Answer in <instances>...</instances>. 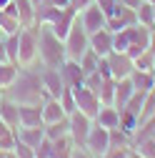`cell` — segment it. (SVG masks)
Here are the masks:
<instances>
[{
    "instance_id": "obj_39",
    "label": "cell",
    "mask_w": 155,
    "mask_h": 158,
    "mask_svg": "<svg viewBox=\"0 0 155 158\" xmlns=\"http://www.w3.org/2000/svg\"><path fill=\"white\" fill-rule=\"evenodd\" d=\"M95 5H100V10L105 13V15H110L113 10H115V5H118V0H93Z\"/></svg>"
},
{
    "instance_id": "obj_8",
    "label": "cell",
    "mask_w": 155,
    "mask_h": 158,
    "mask_svg": "<svg viewBox=\"0 0 155 158\" xmlns=\"http://www.w3.org/2000/svg\"><path fill=\"white\" fill-rule=\"evenodd\" d=\"M128 33H130V38H128V55L130 58H138L140 53H145L148 48H150V35H153V28H145V25H140V23H135V25H130L128 28Z\"/></svg>"
},
{
    "instance_id": "obj_25",
    "label": "cell",
    "mask_w": 155,
    "mask_h": 158,
    "mask_svg": "<svg viewBox=\"0 0 155 158\" xmlns=\"http://www.w3.org/2000/svg\"><path fill=\"white\" fill-rule=\"evenodd\" d=\"M73 148H75V143H73L70 135L55 138V141H53V156L50 158H70L73 156Z\"/></svg>"
},
{
    "instance_id": "obj_46",
    "label": "cell",
    "mask_w": 155,
    "mask_h": 158,
    "mask_svg": "<svg viewBox=\"0 0 155 158\" xmlns=\"http://www.w3.org/2000/svg\"><path fill=\"white\" fill-rule=\"evenodd\" d=\"M8 3H10V0H0V10H3V8L8 5Z\"/></svg>"
},
{
    "instance_id": "obj_11",
    "label": "cell",
    "mask_w": 155,
    "mask_h": 158,
    "mask_svg": "<svg viewBox=\"0 0 155 158\" xmlns=\"http://www.w3.org/2000/svg\"><path fill=\"white\" fill-rule=\"evenodd\" d=\"M138 23V18H135V8H125V5H115V10L108 15V28L113 30V33H118V30H123V28H130V25H135Z\"/></svg>"
},
{
    "instance_id": "obj_43",
    "label": "cell",
    "mask_w": 155,
    "mask_h": 158,
    "mask_svg": "<svg viewBox=\"0 0 155 158\" xmlns=\"http://www.w3.org/2000/svg\"><path fill=\"white\" fill-rule=\"evenodd\" d=\"M8 60V53H5V43H3V35H0V63Z\"/></svg>"
},
{
    "instance_id": "obj_48",
    "label": "cell",
    "mask_w": 155,
    "mask_h": 158,
    "mask_svg": "<svg viewBox=\"0 0 155 158\" xmlns=\"http://www.w3.org/2000/svg\"><path fill=\"white\" fill-rule=\"evenodd\" d=\"M8 158H15V156H13V151H10V153H8Z\"/></svg>"
},
{
    "instance_id": "obj_36",
    "label": "cell",
    "mask_w": 155,
    "mask_h": 158,
    "mask_svg": "<svg viewBox=\"0 0 155 158\" xmlns=\"http://www.w3.org/2000/svg\"><path fill=\"white\" fill-rule=\"evenodd\" d=\"M130 153H133L130 146H110L103 158H130Z\"/></svg>"
},
{
    "instance_id": "obj_38",
    "label": "cell",
    "mask_w": 155,
    "mask_h": 158,
    "mask_svg": "<svg viewBox=\"0 0 155 158\" xmlns=\"http://www.w3.org/2000/svg\"><path fill=\"white\" fill-rule=\"evenodd\" d=\"M13 156L15 158H35V148H30V146H25V143L18 141L15 148H13Z\"/></svg>"
},
{
    "instance_id": "obj_18",
    "label": "cell",
    "mask_w": 155,
    "mask_h": 158,
    "mask_svg": "<svg viewBox=\"0 0 155 158\" xmlns=\"http://www.w3.org/2000/svg\"><path fill=\"white\" fill-rule=\"evenodd\" d=\"M18 8V20L23 28H33L35 25V15H38V5L33 0H13Z\"/></svg>"
},
{
    "instance_id": "obj_49",
    "label": "cell",
    "mask_w": 155,
    "mask_h": 158,
    "mask_svg": "<svg viewBox=\"0 0 155 158\" xmlns=\"http://www.w3.org/2000/svg\"><path fill=\"white\" fill-rule=\"evenodd\" d=\"M0 101H3V90H0Z\"/></svg>"
},
{
    "instance_id": "obj_51",
    "label": "cell",
    "mask_w": 155,
    "mask_h": 158,
    "mask_svg": "<svg viewBox=\"0 0 155 158\" xmlns=\"http://www.w3.org/2000/svg\"><path fill=\"white\" fill-rule=\"evenodd\" d=\"M153 138H155V135H153Z\"/></svg>"
},
{
    "instance_id": "obj_45",
    "label": "cell",
    "mask_w": 155,
    "mask_h": 158,
    "mask_svg": "<svg viewBox=\"0 0 155 158\" xmlns=\"http://www.w3.org/2000/svg\"><path fill=\"white\" fill-rule=\"evenodd\" d=\"M8 153H10V151H3V148H0V158H8Z\"/></svg>"
},
{
    "instance_id": "obj_14",
    "label": "cell",
    "mask_w": 155,
    "mask_h": 158,
    "mask_svg": "<svg viewBox=\"0 0 155 158\" xmlns=\"http://www.w3.org/2000/svg\"><path fill=\"white\" fill-rule=\"evenodd\" d=\"M15 135H18V141L30 146V148H38L40 146V141L45 138V123L43 126H18L15 128Z\"/></svg>"
},
{
    "instance_id": "obj_12",
    "label": "cell",
    "mask_w": 155,
    "mask_h": 158,
    "mask_svg": "<svg viewBox=\"0 0 155 158\" xmlns=\"http://www.w3.org/2000/svg\"><path fill=\"white\" fill-rule=\"evenodd\" d=\"M58 70H60V78H63L65 88H78V85H83V81H85V73H83L80 63L70 60V58H65V60L58 65Z\"/></svg>"
},
{
    "instance_id": "obj_6",
    "label": "cell",
    "mask_w": 155,
    "mask_h": 158,
    "mask_svg": "<svg viewBox=\"0 0 155 158\" xmlns=\"http://www.w3.org/2000/svg\"><path fill=\"white\" fill-rule=\"evenodd\" d=\"M68 121H70V131H68V135L73 138V143H75L78 148H85L88 135H90V128H93L95 121H93V118H88L85 113H80V110L70 113Z\"/></svg>"
},
{
    "instance_id": "obj_5",
    "label": "cell",
    "mask_w": 155,
    "mask_h": 158,
    "mask_svg": "<svg viewBox=\"0 0 155 158\" xmlns=\"http://www.w3.org/2000/svg\"><path fill=\"white\" fill-rule=\"evenodd\" d=\"M103 63L108 68V75L115 78V81H120V78H128L133 70H135V60L123 53V50H110L105 58H103Z\"/></svg>"
},
{
    "instance_id": "obj_24",
    "label": "cell",
    "mask_w": 155,
    "mask_h": 158,
    "mask_svg": "<svg viewBox=\"0 0 155 158\" xmlns=\"http://www.w3.org/2000/svg\"><path fill=\"white\" fill-rule=\"evenodd\" d=\"M18 70H20V65L13 63V60L0 63V90H5V88L13 85V81L18 78Z\"/></svg>"
},
{
    "instance_id": "obj_32",
    "label": "cell",
    "mask_w": 155,
    "mask_h": 158,
    "mask_svg": "<svg viewBox=\"0 0 155 158\" xmlns=\"http://www.w3.org/2000/svg\"><path fill=\"white\" fill-rule=\"evenodd\" d=\"M133 151L138 153V156H143V158H155V138L150 135V138H143V141H138L133 146Z\"/></svg>"
},
{
    "instance_id": "obj_19",
    "label": "cell",
    "mask_w": 155,
    "mask_h": 158,
    "mask_svg": "<svg viewBox=\"0 0 155 158\" xmlns=\"http://www.w3.org/2000/svg\"><path fill=\"white\" fill-rule=\"evenodd\" d=\"M133 93H135V88H133V83H130V75L128 78H120V81H115V95H113V106L115 108H125V103L133 98Z\"/></svg>"
},
{
    "instance_id": "obj_35",
    "label": "cell",
    "mask_w": 155,
    "mask_h": 158,
    "mask_svg": "<svg viewBox=\"0 0 155 158\" xmlns=\"http://www.w3.org/2000/svg\"><path fill=\"white\" fill-rule=\"evenodd\" d=\"M60 106L65 108V113H68V115L78 110V108H75V95H73V88H65V90L60 93Z\"/></svg>"
},
{
    "instance_id": "obj_47",
    "label": "cell",
    "mask_w": 155,
    "mask_h": 158,
    "mask_svg": "<svg viewBox=\"0 0 155 158\" xmlns=\"http://www.w3.org/2000/svg\"><path fill=\"white\" fill-rule=\"evenodd\" d=\"M130 158H143V156H138V153H135V151H133V153H130Z\"/></svg>"
},
{
    "instance_id": "obj_40",
    "label": "cell",
    "mask_w": 155,
    "mask_h": 158,
    "mask_svg": "<svg viewBox=\"0 0 155 158\" xmlns=\"http://www.w3.org/2000/svg\"><path fill=\"white\" fill-rule=\"evenodd\" d=\"M40 5L43 8H65V5H70V0H40Z\"/></svg>"
},
{
    "instance_id": "obj_44",
    "label": "cell",
    "mask_w": 155,
    "mask_h": 158,
    "mask_svg": "<svg viewBox=\"0 0 155 158\" xmlns=\"http://www.w3.org/2000/svg\"><path fill=\"white\" fill-rule=\"evenodd\" d=\"M120 5H125V8H138L140 5V0H118Z\"/></svg>"
},
{
    "instance_id": "obj_21",
    "label": "cell",
    "mask_w": 155,
    "mask_h": 158,
    "mask_svg": "<svg viewBox=\"0 0 155 158\" xmlns=\"http://www.w3.org/2000/svg\"><path fill=\"white\" fill-rule=\"evenodd\" d=\"M60 118H68L65 108L60 106V98H45L43 101V123H53V121H60Z\"/></svg>"
},
{
    "instance_id": "obj_23",
    "label": "cell",
    "mask_w": 155,
    "mask_h": 158,
    "mask_svg": "<svg viewBox=\"0 0 155 158\" xmlns=\"http://www.w3.org/2000/svg\"><path fill=\"white\" fill-rule=\"evenodd\" d=\"M135 18H138L140 25L155 30V3H150V0H140V5L135 8Z\"/></svg>"
},
{
    "instance_id": "obj_10",
    "label": "cell",
    "mask_w": 155,
    "mask_h": 158,
    "mask_svg": "<svg viewBox=\"0 0 155 158\" xmlns=\"http://www.w3.org/2000/svg\"><path fill=\"white\" fill-rule=\"evenodd\" d=\"M78 15H80V23L88 30V35L95 33V30H100V28H108V15L100 10V5H95V3H90L88 8H83Z\"/></svg>"
},
{
    "instance_id": "obj_26",
    "label": "cell",
    "mask_w": 155,
    "mask_h": 158,
    "mask_svg": "<svg viewBox=\"0 0 155 158\" xmlns=\"http://www.w3.org/2000/svg\"><path fill=\"white\" fill-rule=\"evenodd\" d=\"M68 131H70V121H68V118H60V121L45 123V135L50 138V141H55V138H63V135H68Z\"/></svg>"
},
{
    "instance_id": "obj_42",
    "label": "cell",
    "mask_w": 155,
    "mask_h": 158,
    "mask_svg": "<svg viewBox=\"0 0 155 158\" xmlns=\"http://www.w3.org/2000/svg\"><path fill=\"white\" fill-rule=\"evenodd\" d=\"M90 3H93V0H70V8L80 13V10H83V8H88Z\"/></svg>"
},
{
    "instance_id": "obj_7",
    "label": "cell",
    "mask_w": 155,
    "mask_h": 158,
    "mask_svg": "<svg viewBox=\"0 0 155 158\" xmlns=\"http://www.w3.org/2000/svg\"><path fill=\"white\" fill-rule=\"evenodd\" d=\"M73 95H75V108L95 121V115H98V110H100V106H103V103H100V95L95 93V90H90L88 85L73 88Z\"/></svg>"
},
{
    "instance_id": "obj_33",
    "label": "cell",
    "mask_w": 155,
    "mask_h": 158,
    "mask_svg": "<svg viewBox=\"0 0 155 158\" xmlns=\"http://www.w3.org/2000/svg\"><path fill=\"white\" fill-rule=\"evenodd\" d=\"M133 60H135V68H138V70H155V55L150 50L140 53L138 58H133Z\"/></svg>"
},
{
    "instance_id": "obj_41",
    "label": "cell",
    "mask_w": 155,
    "mask_h": 158,
    "mask_svg": "<svg viewBox=\"0 0 155 158\" xmlns=\"http://www.w3.org/2000/svg\"><path fill=\"white\" fill-rule=\"evenodd\" d=\"M70 158H95V156H93V153H90L88 148H78V146H75V148H73V156H70Z\"/></svg>"
},
{
    "instance_id": "obj_4",
    "label": "cell",
    "mask_w": 155,
    "mask_h": 158,
    "mask_svg": "<svg viewBox=\"0 0 155 158\" xmlns=\"http://www.w3.org/2000/svg\"><path fill=\"white\" fill-rule=\"evenodd\" d=\"M38 28H20V48H18V65L28 68L33 63H38Z\"/></svg>"
},
{
    "instance_id": "obj_16",
    "label": "cell",
    "mask_w": 155,
    "mask_h": 158,
    "mask_svg": "<svg viewBox=\"0 0 155 158\" xmlns=\"http://www.w3.org/2000/svg\"><path fill=\"white\" fill-rule=\"evenodd\" d=\"M0 118H3L10 128H18L20 126V103H15L8 95H3V101H0Z\"/></svg>"
},
{
    "instance_id": "obj_27",
    "label": "cell",
    "mask_w": 155,
    "mask_h": 158,
    "mask_svg": "<svg viewBox=\"0 0 155 158\" xmlns=\"http://www.w3.org/2000/svg\"><path fill=\"white\" fill-rule=\"evenodd\" d=\"M78 63H80V68H83V73H85V75H90V73H95V70H98V65H100V55L95 53L93 48H88Z\"/></svg>"
},
{
    "instance_id": "obj_37",
    "label": "cell",
    "mask_w": 155,
    "mask_h": 158,
    "mask_svg": "<svg viewBox=\"0 0 155 158\" xmlns=\"http://www.w3.org/2000/svg\"><path fill=\"white\" fill-rule=\"evenodd\" d=\"M50 156H53V141L45 135L40 141V146L35 148V158H50Z\"/></svg>"
},
{
    "instance_id": "obj_1",
    "label": "cell",
    "mask_w": 155,
    "mask_h": 158,
    "mask_svg": "<svg viewBox=\"0 0 155 158\" xmlns=\"http://www.w3.org/2000/svg\"><path fill=\"white\" fill-rule=\"evenodd\" d=\"M40 70H43L40 60L28 65V68H20V70H18V78L13 81V85L5 88L3 95H8L10 101L20 103V106L23 103H43L48 98V93H45L43 81H40Z\"/></svg>"
},
{
    "instance_id": "obj_30",
    "label": "cell",
    "mask_w": 155,
    "mask_h": 158,
    "mask_svg": "<svg viewBox=\"0 0 155 158\" xmlns=\"http://www.w3.org/2000/svg\"><path fill=\"white\" fill-rule=\"evenodd\" d=\"M138 126H140V118L135 115V113H130V110H125V108H123V110H120V128H123L128 135H133Z\"/></svg>"
},
{
    "instance_id": "obj_13",
    "label": "cell",
    "mask_w": 155,
    "mask_h": 158,
    "mask_svg": "<svg viewBox=\"0 0 155 158\" xmlns=\"http://www.w3.org/2000/svg\"><path fill=\"white\" fill-rule=\"evenodd\" d=\"M40 81H43V88L50 98H60V93L65 90V83L60 78V70L58 68H50V65H43L40 70Z\"/></svg>"
},
{
    "instance_id": "obj_29",
    "label": "cell",
    "mask_w": 155,
    "mask_h": 158,
    "mask_svg": "<svg viewBox=\"0 0 155 158\" xmlns=\"http://www.w3.org/2000/svg\"><path fill=\"white\" fill-rule=\"evenodd\" d=\"M3 43H5V53H8V60H18V48H20V30L18 33H10V35H3Z\"/></svg>"
},
{
    "instance_id": "obj_17",
    "label": "cell",
    "mask_w": 155,
    "mask_h": 158,
    "mask_svg": "<svg viewBox=\"0 0 155 158\" xmlns=\"http://www.w3.org/2000/svg\"><path fill=\"white\" fill-rule=\"evenodd\" d=\"M20 126H43V103H23Z\"/></svg>"
},
{
    "instance_id": "obj_20",
    "label": "cell",
    "mask_w": 155,
    "mask_h": 158,
    "mask_svg": "<svg viewBox=\"0 0 155 158\" xmlns=\"http://www.w3.org/2000/svg\"><path fill=\"white\" fill-rule=\"evenodd\" d=\"M130 83H133V88L138 90V93L153 90L155 88V70H138V68H135L130 73Z\"/></svg>"
},
{
    "instance_id": "obj_31",
    "label": "cell",
    "mask_w": 155,
    "mask_h": 158,
    "mask_svg": "<svg viewBox=\"0 0 155 158\" xmlns=\"http://www.w3.org/2000/svg\"><path fill=\"white\" fill-rule=\"evenodd\" d=\"M98 95H100V103H103V106H113V95H115V78H105L103 85H100V90H98Z\"/></svg>"
},
{
    "instance_id": "obj_50",
    "label": "cell",
    "mask_w": 155,
    "mask_h": 158,
    "mask_svg": "<svg viewBox=\"0 0 155 158\" xmlns=\"http://www.w3.org/2000/svg\"><path fill=\"white\" fill-rule=\"evenodd\" d=\"M150 3H155V0H150Z\"/></svg>"
},
{
    "instance_id": "obj_22",
    "label": "cell",
    "mask_w": 155,
    "mask_h": 158,
    "mask_svg": "<svg viewBox=\"0 0 155 158\" xmlns=\"http://www.w3.org/2000/svg\"><path fill=\"white\" fill-rule=\"evenodd\" d=\"M95 123L103 126V128H118L120 126V110L115 108V106H100L98 115H95Z\"/></svg>"
},
{
    "instance_id": "obj_34",
    "label": "cell",
    "mask_w": 155,
    "mask_h": 158,
    "mask_svg": "<svg viewBox=\"0 0 155 158\" xmlns=\"http://www.w3.org/2000/svg\"><path fill=\"white\" fill-rule=\"evenodd\" d=\"M110 146H130V135L118 126V128H110ZM133 148V146H130Z\"/></svg>"
},
{
    "instance_id": "obj_2",
    "label": "cell",
    "mask_w": 155,
    "mask_h": 158,
    "mask_svg": "<svg viewBox=\"0 0 155 158\" xmlns=\"http://www.w3.org/2000/svg\"><path fill=\"white\" fill-rule=\"evenodd\" d=\"M38 58H40L43 65L58 68L65 60V43L63 38H58L45 23H38Z\"/></svg>"
},
{
    "instance_id": "obj_28",
    "label": "cell",
    "mask_w": 155,
    "mask_h": 158,
    "mask_svg": "<svg viewBox=\"0 0 155 158\" xmlns=\"http://www.w3.org/2000/svg\"><path fill=\"white\" fill-rule=\"evenodd\" d=\"M23 25H20V20H18L15 15H10V13H5V10H0V35H10V33H18Z\"/></svg>"
},
{
    "instance_id": "obj_9",
    "label": "cell",
    "mask_w": 155,
    "mask_h": 158,
    "mask_svg": "<svg viewBox=\"0 0 155 158\" xmlns=\"http://www.w3.org/2000/svg\"><path fill=\"white\" fill-rule=\"evenodd\" d=\"M85 148H88L95 158H103V156H105V151L110 148V131H108V128H103V126H98V123H93Z\"/></svg>"
},
{
    "instance_id": "obj_3",
    "label": "cell",
    "mask_w": 155,
    "mask_h": 158,
    "mask_svg": "<svg viewBox=\"0 0 155 158\" xmlns=\"http://www.w3.org/2000/svg\"><path fill=\"white\" fill-rule=\"evenodd\" d=\"M63 43H65V58H70V60H80L83 53L90 48V35L80 23V15H78L75 23L70 25L68 35L63 38Z\"/></svg>"
},
{
    "instance_id": "obj_15",
    "label": "cell",
    "mask_w": 155,
    "mask_h": 158,
    "mask_svg": "<svg viewBox=\"0 0 155 158\" xmlns=\"http://www.w3.org/2000/svg\"><path fill=\"white\" fill-rule=\"evenodd\" d=\"M90 48L98 53L100 58H105L113 50V30L110 28H100V30L90 33Z\"/></svg>"
}]
</instances>
